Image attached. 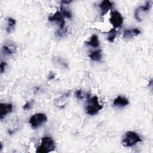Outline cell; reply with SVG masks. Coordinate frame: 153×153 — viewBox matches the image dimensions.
Wrapping results in <instances>:
<instances>
[{
	"label": "cell",
	"instance_id": "obj_14",
	"mask_svg": "<svg viewBox=\"0 0 153 153\" xmlns=\"http://www.w3.org/2000/svg\"><path fill=\"white\" fill-rule=\"evenodd\" d=\"M86 44L93 48H97L99 46V41L97 35H93L88 41L86 42Z\"/></svg>",
	"mask_w": 153,
	"mask_h": 153
},
{
	"label": "cell",
	"instance_id": "obj_13",
	"mask_svg": "<svg viewBox=\"0 0 153 153\" xmlns=\"http://www.w3.org/2000/svg\"><path fill=\"white\" fill-rule=\"evenodd\" d=\"M88 57L94 62H100L102 59V53L101 50H97L91 52L89 55Z\"/></svg>",
	"mask_w": 153,
	"mask_h": 153
},
{
	"label": "cell",
	"instance_id": "obj_15",
	"mask_svg": "<svg viewBox=\"0 0 153 153\" xmlns=\"http://www.w3.org/2000/svg\"><path fill=\"white\" fill-rule=\"evenodd\" d=\"M7 20H8V23H7V26L6 27V31L7 33H10L14 30L16 22V20L12 17H8Z\"/></svg>",
	"mask_w": 153,
	"mask_h": 153
},
{
	"label": "cell",
	"instance_id": "obj_4",
	"mask_svg": "<svg viewBox=\"0 0 153 153\" xmlns=\"http://www.w3.org/2000/svg\"><path fill=\"white\" fill-rule=\"evenodd\" d=\"M47 121V117L43 113H37L31 116L29 123L33 128H37L42 126Z\"/></svg>",
	"mask_w": 153,
	"mask_h": 153
},
{
	"label": "cell",
	"instance_id": "obj_2",
	"mask_svg": "<svg viewBox=\"0 0 153 153\" xmlns=\"http://www.w3.org/2000/svg\"><path fill=\"white\" fill-rule=\"evenodd\" d=\"M56 145L53 139L49 136H45L41 139L40 145L38 146L36 152L47 153L53 151L55 149Z\"/></svg>",
	"mask_w": 153,
	"mask_h": 153
},
{
	"label": "cell",
	"instance_id": "obj_16",
	"mask_svg": "<svg viewBox=\"0 0 153 153\" xmlns=\"http://www.w3.org/2000/svg\"><path fill=\"white\" fill-rule=\"evenodd\" d=\"M117 30L115 28L111 29L108 32V40L109 42H113L114 39H115L117 35Z\"/></svg>",
	"mask_w": 153,
	"mask_h": 153
},
{
	"label": "cell",
	"instance_id": "obj_19",
	"mask_svg": "<svg viewBox=\"0 0 153 153\" xmlns=\"http://www.w3.org/2000/svg\"><path fill=\"white\" fill-rule=\"evenodd\" d=\"M75 97L78 99H82L84 98V95L82 94V90H78L75 91Z\"/></svg>",
	"mask_w": 153,
	"mask_h": 153
},
{
	"label": "cell",
	"instance_id": "obj_12",
	"mask_svg": "<svg viewBox=\"0 0 153 153\" xmlns=\"http://www.w3.org/2000/svg\"><path fill=\"white\" fill-rule=\"evenodd\" d=\"M129 103L128 100L123 96H118L113 101V105L116 106L123 107L127 105Z\"/></svg>",
	"mask_w": 153,
	"mask_h": 153
},
{
	"label": "cell",
	"instance_id": "obj_21",
	"mask_svg": "<svg viewBox=\"0 0 153 153\" xmlns=\"http://www.w3.org/2000/svg\"><path fill=\"white\" fill-rule=\"evenodd\" d=\"M6 63L5 62H1V73L2 74L4 71H5V66H6Z\"/></svg>",
	"mask_w": 153,
	"mask_h": 153
},
{
	"label": "cell",
	"instance_id": "obj_18",
	"mask_svg": "<svg viewBox=\"0 0 153 153\" xmlns=\"http://www.w3.org/2000/svg\"><path fill=\"white\" fill-rule=\"evenodd\" d=\"M33 100H31L27 102H26L23 106V109L24 110H28V109H30L31 108V107L33 105Z\"/></svg>",
	"mask_w": 153,
	"mask_h": 153
},
{
	"label": "cell",
	"instance_id": "obj_11",
	"mask_svg": "<svg viewBox=\"0 0 153 153\" xmlns=\"http://www.w3.org/2000/svg\"><path fill=\"white\" fill-rule=\"evenodd\" d=\"M140 30L137 28H133L132 29H126L123 33V37L124 39H130L134 36L139 35L140 33Z\"/></svg>",
	"mask_w": 153,
	"mask_h": 153
},
{
	"label": "cell",
	"instance_id": "obj_20",
	"mask_svg": "<svg viewBox=\"0 0 153 153\" xmlns=\"http://www.w3.org/2000/svg\"><path fill=\"white\" fill-rule=\"evenodd\" d=\"M67 32V29L65 28L63 29H59L57 32H56V34L57 36H59V37H62Z\"/></svg>",
	"mask_w": 153,
	"mask_h": 153
},
{
	"label": "cell",
	"instance_id": "obj_10",
	"mask_svg": "<svg viewBox=\"0 0 153 153\" xmlns=\"http://www.w3.org/2000/svg\"><path fill=\"white\" fill-rule=\"evenodd\" d=\"M114 5L113 2L109 0H103L99 5V8L102 11V16H105L108 11L111 10Z\"/></svg>",
	"mask_w": 153,
	"mask_h": 153
},
{
	"label": "cell",
	"instance_id": "obj_23",
	"mask_svg": "<svg viewBox=\"0 0 153 153\" xmlns=\"http://www.w3.org/2000/svg\"><path fill=\"white\" fill-rule=\"evenodd\" d=\"M71 2H72V1H62V2H61V3H62V4H68L71 3Z\"/></svg>",
	"mask_w": 153,
	"mask_h": 153
},
{
	"label": "cell",
	"instance_id": "obj_5",
	"mask_svg": "<svg viewBox=\"0 0 153 153\" xmlns=\"http://www.w3.org/2000/svg\"><path fill=\"white\" fill-rule=\"evenodd\" d=\"M109 22L113 26V28L116 29L122 25L124 22V19L120 13L117 11H113L111 13Z\"/></svg>",
	"mask_w": 153,
	"mask_h": 153
},
{
	"label": "cell",
	"instance_id": "obj_22",
	"mask_svg": "<svg viewBox=\"0 0 153 153\" xmlns=\"http://www.w3.org/2000/svg\"><path fill=\"white\" fill-rule=\"evenodd\" d=\"M48 79L50 80H51V79H54L55 78V75L54 74H53V73H50V75H48Z\"/></svg>",
	"mask_w": 153,
	"mask_h": 153
},
{
	"label": "cell",
	"instance_id": "obj_1",
	"mask_svg": "<svg viewBox=\"0 0 153 153\" xmlns=\"http://www.w3.org/2000/svg\"><path fill=\"white\" fill-rule=\"evenodd\" d=\"M87 106L86 107V113L90 115H94L98 113V112L103 108V105L99 102V99L97 96H90L88 93L87 96Z\"/></svg>",
	"mask_w": 153,
	"mask_h": 153
},
{
	"label": "cell",
	"instance_id": "obj_9",
	"mask_svg": "<svg viewBox=\"0 0 153 153\" xmlns=\"http://www.w3.org/2000/svg\"><path fill=\"white\" fill-rule=\"evenodd\" d=\"M16 47L14 42H11L10 41L8 42L4 43L3 46L2 47V53L4 56H9L11 55L16 51Z\"/></svg>",
	"mask_w": 153,
	"mask_h": 153
},
{
	"label": "cell",
	"instance_id": "obj_8",
	"mask_svg": "<svg viewBox=\"0 0 153 153\" xmlns=\"http://www.w3.org/2000/svg\"><path fill=\"white\" fill-rule=\"evenodd\" d=\"M13 105L11 103H1L0 104V118L2 120L5 116L13 112Z\"/></svg>",
	"mask_w": 153,
	"mask_h": 153
},
{
	"label": "cell",
	"instance_id": "obj_6",
	"mask_svg": "<svg viewBox=\"0 0 153 153\" xmlns=\"http://www.w3.org/2000/svg\"><path fill=\"white\" fill-rule=\"evenodd\" d=\"M48 20L50 22H56L59 23V29H65V21L64 17L60 11H57L53 15L48 17Z\"/></svg>",
	"mask_w": 153,
	"mask_h": 153
},
{
	"label": "cell",
	"instance_id": "obj_3",
	"mask_svg": "<svg viewBox=\"0 0 153 153\" xmlns=\"http://www.w3.org/2000/svg\"><path fill=\"white\" fill-rule=\"evenodd\" d=\"M141 141L142 139L137 133L133 131H128L122 140V144L126 147H131Z\"/></svg>",
	"mask_w": 153,
	"mask_h": 153
},
{
	"label": "cell",
	"instance_id": "obj_17",
	"mask_svg": "<svg viewBox=\"0 0 153 153\" xmlns=\"http://www.w3.org/2000/svg\"><path fill=\"white\" fill-rule=\"evenodd\" d=\"M60 11L62 14V15L64 17H66V18H68V19H71L72 17V13H71V11L69 10H67L63 6V4L60 5Z\"/></svg>",
	"mask_w": 153,
	"mask_h": 153
},
{
	"label": "cell",
	"instance_id": "obj_7",
	"mask_svg": "<svg viewBox=\"0 0 153 153\" xmlns=\"http://www.w3.org/2000/svg\"><path fill=\"white\" fill-rule=\"evenodd\" d=\"M151 7V2L147 1L144 5L140 6L137 8H136L134 11V16L136 19L139 22H141L142 20L141 17V13L143 12L145 13V12L148 11L150 10Z\"/></svg>",
	"mask_w": 153,
	"mask_h": 153
}]
</instances>
